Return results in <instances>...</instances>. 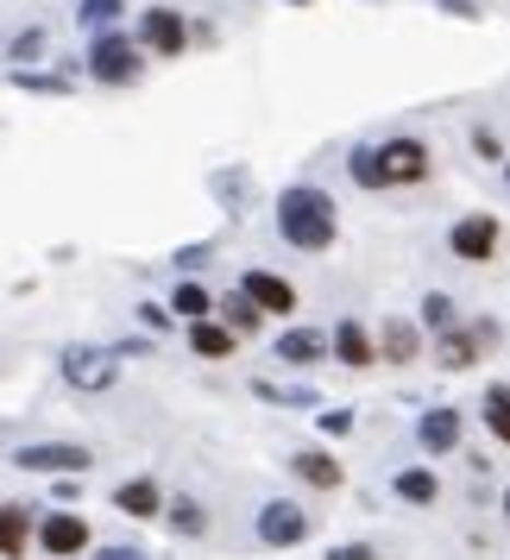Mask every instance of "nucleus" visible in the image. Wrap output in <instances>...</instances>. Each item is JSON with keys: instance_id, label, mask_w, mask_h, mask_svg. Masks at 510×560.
I'll return each mask as SVG.
<instances>
[{"instance_id": "nucleus-1", "label": "nucleus", "mask_w": 510, "mask_h": 560, "mask_svg": "<svg viewBox=\"0 0 510 560\" xmlns=\"http://www.w3.org/2000/svg\"><path fill=\"white\" fill-rule=\"evenodd\" d=\"M347 177L359 189H404V183L429 177V145L422 139H384V145H353L347 152Z\"/></svg>"}, {"instance_id": "nucleus-2", "label": "nucleus", "mask_w": 510, "mask_h": 560, "mask_svg": "<svg viewBox=\"0 0 510 560\" xmlns=\"http://www.w3.org/2000/svg\"><path fill=\"white\" fill-rule=\"evenodd\" d=\"M278 233L290 240V246H297V253H328L334 233H340L334 196H328V189H309V183L283 189V202H278Z\"/></svg>"}, {"instance_id": "nucleus-3", "label": "nucleus", "mask_w": 510, "mask_h": 560, "mask_svg": "<svg viewBox=\"0 0 510 560\" xmlns=\"http://www.w3.org/2000/svg\"><path fill=\"white\" fill-rule=\"evenodd\" d=\"M139 70H146V57H139V45H132L127 32H95L89 38V77L107 82V89H132L139 82Z\"/></svg>"}, {"instance_id": "nucleus-4", "label": "nucleus", "mask_w": 510, "mask_h": 560, "mask_svg": "<svg viewBox=\"0 0 510 560\" xmlns=\"http://www.w3.org/2000/svg\"><path fill=\"white\" fill-rule=\"evenodd\" d=\"M57 372H63V384L70 390H114V378H120V353L114 347H63L57 353Z\"/></svg>"}, {"instance_id": "nucleus-5", "label": "nucleus", "mask_w": 510, "mask_h": 560, "mask_svg": "<svg viewBox=\"0 0 510 560\" xmlns=\"http://www.w3.org/2000/svg\"><path fill=\"white\" fill-rule=\"evenodd\" d=\"M139 51H158V57L189 51V26H183L177 7H146V13H139Z\"/></svg>"}, {"instance_id": "nucleus-6", "label": "nucleus", "mask_w": 510, "mask_h": 560, "mask_svg": "<svg viewBox=\"0 0 510 560\" xmlns=\"http://www.w3.org/2000/svg\"><path fill=\"white\" fill-rule=\"evenodd\" d=\"M498 240H505V228L491 214H460L454 228H448V253L466 258V265H485V258L498 253Z\"/></svg>"}, {"instance_id": "nucleus-7", "label": "nucleus", "mask_w": 510, "mask_h": 560, "mask_svg": "<svg viewBox=\"0 0 510 560\" xmlns=\"http://www.w3.org/2000/svg\"><path fill=\"white\" fill-rule=\"evenodd\" d=\"M13 466H20V472H89L95 454L77 447V441H38V447H20Z\"/></svg>"}, {"instance_id": "nucleus-8", "label": "nucleus", "mask_w": 510, "mask_h": 560, "mask_svg": "<svg viewBox=\"0 0 510 560\" xmlns=\"http://www.w3.org/2000/svg\"><path fill=\"white\" fill-rule=\"evenodd\" d=\"M38 548L57 560H77L82 548H89V523H82L77 510H51L45 523H38Z\"/></svg>"}, {"instance_id": "nucleus-9", "label": "nucleus", "mask_w": 510, "mask_h": 560, "mask_svg": "<svg viewBox=\"0 0 510 560\" xmlns=\"http://www.w3.org/2000/svg\"><path fill=\"white\" fill-rule=\"evenodd\" d=\"M309 535V510L303 504H265L258 510V541H265V548H297V541H303Z\"/></svg>"}, {"instance_id": "nucleus-10", "label": "nucleus", "mask_w": 510, "mask_h": 560, "mask_svg": "<svg viewBox=\"0 0 510 560\" xmlns=\"http://www.w3.org/2000/svg\"><path fill=\"white\" fill-rule=\"evenodd\" d=\"M240 296H246L258 315H290V308H297V283L278 278V271H246V278H240Z\"/></svg>"}, {"instance_id": "nucleus-11", "label": "nucleus", "mask_w": 510, "mask_h": 560, "mask_svg": "<svg viewBox=\"0 0 510 560\" xmlns=\"http://www.w3.org/2000/svg\"><path fill=\"white\" fill-rule=\"evenodd\" d=\"M498 340V322H473V328H448L441 334V365L448 372H466L473 359H479V347H491Z\"/></svg>"}, {"instance_id": "nucleus-12", "label": "nucleus", "mask_w": 510, "mask_h": 560, "mask_svg": "<svg viewBox=\"0 0 510 560\" xmlns=\"http://www.w3.org/2000/svg\"><path fill=\"white\" fill-rule=\"evenodd\" d=\"M271 353H278L290 372H309V365L334 359V353H328V334H322V328H290V334H278V347H271Z\"/></svg>"}, {"instance_id": "nucleus-13", "label": "nucleus", "mask_w": 510, "mask_h": 560, "mask_svg": "<svg viewBox=\"0 0 510 560\" xmlns=\"http://www.w3.org/2000/svg\"><path fill=\"white\" fill-rule=\"evenodd\" d=\"M290 472H297L303 485H315V491H340V479H347L340 459L322 454V447H297V454H290Z\"/></svg>"}, {"instance_id": "nucleus-14", "label": "nucleus", "mask_w": 510, "mask_h": 560, "mask_svg": "<svg viewBox=\"0 0 510 560\" xmlns=\"http://www.w3.org/2000/svg\"><path fill=\"white\" fill-rule=\"evenodd\" d=\"M328 353L340 359V365H353V372H366V365L379 359V347H372V334L359 328V322H340V328H334V340H328Z\"/></svg>"}, {"instance_id": "nucleus-15", "label": "nucleus", "mask_w": 510, "mask_h": 560, "mask_svg": "<svg viewBox=\"0 0 510 560\" xmlns=\"http://www.w3.org/2000/svg\"><path fill=\"white\" fill-rule=\"evenodd\" d=\"M416 441H422L429 454H454V447H460V416H454V409H422Z\"/></svg>"}, {"instance_id": "nucleus-16", "label": "nucleus", "mask_w": 510, "mask_h": 560, "mask_svg": "<svg viewBox=\"0 0 510 560\" xmlns=\"http://www.w3.org/2000/svg\"><path fill=\"white\" fill-rule=\"evenodd\" d=\"M379 353L391 359V365H409V359H422V334H416V322H384V334H379Z\"/></svg>"}, {"instance_id": "nucleus-17", "label": "nucleus", "mask_w": 510, "mask_h": 560, "mask_svg": "<svg viewBox=\"0 0 510 560\" xmlns=\"http://www.w3.org/2000/svg\"><path fill=\"white\" fill-rule=\"evenodd\" d=\"M114 510L120 516H158L164 510V491L152 479H127V485H114Z\"/></svg>"}, {"instance_id": "nucleus-18", "label": "nucleus", "mask_w": 510, "mask_h": 560, "mask_svg": "<svg viewBox=\"0 0 510 560\" xmlns=\"http://www.w3.org/2000/svg\"><path fill=\"white\" fill-rule=\"evenodd\" d=\"M32 548V510L26 504H0V555L20 560Z\"/></svg>"}, {"instance_id": "nucleus-19", "label": "nucleus", "mask_w": 510, "mask_h": 560, "mask_svg": "<svg viewBox=\"0 0 510 560\" xmlns=\"http://www.w3.org/2000/svg\"><path fill=\"white\" fill-rule=\"evenodd\" d=\"M391 491H397L404 504H434V498H441V479H434L429 466H404V472L391 479Z\"/></svg>"}, {"instance_id": "nucleus-20", "label": "nucleus", "mask_w": 510, "mask_h": 560, "mask_svg": "<svg viewBox=\"0 0 510 560\" xmlns=\"http://www.w3.org/2000/svg\"><path fill=\"white\" fill-rule=\"evenodd\" d=\"M233 340H240V334L221 328V322H189V353H202V359H228V353H233Z\"/></svg>"}, {"instance_id": "nucleus-21", "label": "nucleus", "mask_w": 510, "mask_h": 560, "mask_svg": "<svg viewBox=\"0 0 510 560\" xmlns=\"http://www.w3.org/2000/svg\"><path fill=\"white\" fill-rule=\"evenodd\" d=\"M171 308H177L183 322H208V308H215V296H208L196 278H183L177 290H171Z\"/></svg>"}, {"instance_id": "nucleus-22", "label": "nucleus", "mask_w": 510, "mask_h": 560, "mask_svg": "<svg viewBox=\"0 0 510 560\" xmlns=\"http://www.w3.org/2000/svg\"><path fill=\"white\" fill-rule=\"evenodd\" d=\"M485 429L510 447V384H491V390H485Z\"/></svg>"}, {"instance_id": "nucleus-23", "label": "nucleus", "mask_w": 510, "mask_h": 560, "mask_svg": "<svg viewBox=\"0 0 510 560\" xmlns=\"http://www.w3.org/2000/svg\"><path fill=\"white\" fill-rule=\"evenodd\" d=\"M127 13V0H77V20H82V32H107L114 20Z\"/></svg>"}, {"instance_id": "nucleus-24", "label": "nucleus", "mask_w": 510, "mask_h": 560, "mask_svg": "<svg viewBox=\"0 0 510 560\" xmlns=\"http://www.w3.org/2000/svg\"><path fill=\"white\" fill-rule=\"evenodd\" d=\"M164 523H171L177 535H202V529H208V510L196 504V498H177V504L164 510Z\"/></svg>"}, {"instance_id": "nucleus-25", "label": "nucleus", "mask_w": 510, "mask_h": 560, "mask_svg": "<svg viewBox=\"0 0 510 560\" xmlns=\"http://www.w3.org/2000/svg\"><path fill=\"white\" fill-rule=\"evenodd\" d=\"M422 328H434V334H448V328H454V296L429 290V296H422Z\"/></svg>"}, {"instance_id": "nucleus-26", "label": "nucleus", "mask_w": 510, "mask_h": 560, "mask_svg": "<svg viewBox=\"0 0 510 560\" xmlns=\"http://www.w3.org/2000/svg\"><path fill=\"white\" fill-rule=\"evenodd\" d=\"M221 328H233V334H253V328H258V308L246 303V296H228V303H221Z\"/></svg>"}, {"instance_id": "nucleus-27", "label": "nucleus", "mask_w": 510, "mask_h": 560, "mask_svg": "<svg viewBox=\"0 0 510 560\" xmlns=\"http://www.w3.org/2000/svg\"><path fill=\"white\" fill-rule=\"evenodd\" d=\"M7 57H13V63H38V57H45V32H38V26L20 32V38L7 45Z\"/></svg>"}, {"instance_id": "nucleus-28", "label": "nucleus", "mask_w": 510, "mask_h": 560, "mask_svg": "<svg viewBox=\"0 0 510 560\" xmlns=\"http://www.w3.org/2000/svg\"><path fill=\"white\" fill-rule=\"evenodd\" d=\"M13 82H20V89H32V95H70V82H63V77H32V70H20Z\"/></svg>"}, {"instance_id": "nucleus-29", "label": "nucleus", "mask_w": 510, "mask_h": 560, "mask_svg": "<svg viewBox=\"0 0 510 560\" xmlns=\"http://www.w3.org/2000/svg\"><path fill=\"white\" fill-rule=\"evenodd\" d=\"M328 560H384V555L372 548V541H347V548H334Z\"/></svg>"}, {"instance_id": "nucleus-30", "label": "nucleus", "mask_w": 510, "mask_h": 560, "mask_svg": "<svg viewBox=\"0 0 510 560\" xmlns=\"http://www.w3.org/2000/svg\"><path fill=\"white\" fill-rule=\"evenodd\" d=\"M353 429V409H322V434H347Z\"/></svg>"}, {"instance_id": "nucleus-31", "label": "nucleus", "mask_w": 510, "mask_h": 560, "mask_svg": "<svg viewBox=\"0 0 510 560\" xmlns=\"http://www.w3.org/2000/svg\"><path fill=\"white\" fill-rule=\"evenodd\" d=\"M441 13H460V20H479V0H434Z\"/></svg>"}, {"instance_id": "nucleus-32", "label": "nucleus", "mask_w": 510, "mask_h": 560, "mask_svg": "<svg viewBox=\"0 0 510 560\" xmlns=\"http://www.w3.org/2000/svg\"><path fill=\"white\" fill-rule=\"evenodd\" d=\"M196 265H208V246H183V253H177V271H196Z\"/></svg>"}, {"instance_id": "nucleus-33", "label": "nucleus", "mask_w": 510, "mask_h": 560, "mask_svg": "<svg viewBox=\"0 0 510 560\" xmlns=\"http://www.w3.org/2000/svg\"><path fill=\"white\" fill-rule=\"evenodd\" d=\"M95 560H146V555H139V548H102Z\"/></svg>"}, {"instance_id": "nucleus-34", "label": "nucleus", "mask_w": 510, "mask_h": 560, "mask_svg": "<svg viewBox=\"0 0 510 560\" xmlns=\"http://www.w3.org/2000/svg\"><path fill=\"white\" fill-rule=\"evenodd\" d=\"M505 516H510V491H505Z\"/></svg>"}, {"instance_id": "nucleus-35", "label": "nucleus", "mask_w": 510, "mask_h": 560, "mask_svg": "<svg viewBox=\"0 0 510 560\" xmlns=\"http://www.w3.org/2000/svg\"><path fill=\"white\" fill-rule=\"evenodd\" d=\"M290 7H303V0H290Z\"/></svg>"}]
</instances>
